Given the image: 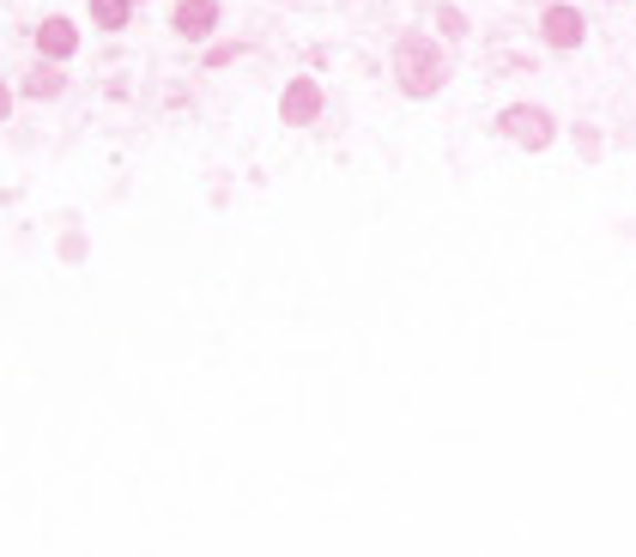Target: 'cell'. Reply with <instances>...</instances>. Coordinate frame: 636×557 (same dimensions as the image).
Wrapping results in <instances>:
<instances>
[{"mask_svg":"<svg viewBox=\"0 0 636 557\" xmlns=\"http://www.w3.org/2000/svg\"><path fill=\"white\" fill-rule=\"evenodd\" d=\"M394 80L407 97H437L449 85V61H443V43L424 31H407L394 43Z\"/></svg>","mask_w":636,"mask_h":557,"instance_id":"6da1fadb","label":"cell"},{"mask_svg":"<svg viewBox=\"0 0 636 557\" xmlns=\"http://www.w3.org/2000/svg\"><path fill=\"white\" fill-rule=\"evenodd\" d=\"M497 134L515 140V146H527V152H545L557 140V122L540 110V103H510V110L497 115Z\"/></svg>","mask_w":636,"mask_h":557,"instance_id":"7a4b0ae2","label":"cell"},{"mask_svg":"<svg viewBox=\"0 0 636 557\" xmlns=\"http://www.w3.org/2000/svg\"><path fill=\"white\" fill-rule=\"evenodd\" d=\"M540 37L552 49H582V43H588V19H582L576 7H564V0H557V7L540 12Z\"/></svg>","mask_w":636,"mask_h":557,"instance_id":"3957f363","label":"cell"},{"mask_svg":"<svg viewBox=\"0 0 636 557\" xmlns=\"http://www.w3.org/2000/svg\"><path fill=\"white\" fill-rule=\"evenodd\" d=\"M321 115V85L309 80V73H297L291 85L279 92V122H291V127H309Z\"/></svg>","mask_w":636,"mask_h":557,"instance_id":"277c9868","label":"cell"},{"mask_svg":"<svg viewBox=\"0 0 636 557\" xmlns=\"http://www.w3.org/2000/svg\"><path fill=\"white\" fill-rule=\"evenodd\" d=\"M37 55L43 61H73L80 55V24L61 19V12H49V19L37 24Z\"/></svg>","mask_w":636,"mask_h":557,"instance_id":"5b68a950","label":"cell"},{"mask_svg":"<svg viewBox=\"0 0 636 557\" xmlns=\"http://www.w3.org/2000/svg\"><path fill=\"white\" fill-rule=\"evenodd\" d=\"M171 24H176L182 43H206V37L218 31V0H176Z\"/></svg>","mask_w":636,"mask_h":557,"instance_id":"8992f818","label":"cell"},{"mask_svg":"<svg viewBox=\"0 0 636 557\" xmlns=\"http://www.w3.org/2000/svg\"><path fill=\"white\" fill-rule=\"evenodd\" d=\"M61 92H68V73H61V61H37L31 80H24V97L49 103V97H61Z\"/></svg>","mask_w":636,"mask_h":557,"instance_id":"52a82bcc","label":"cell"},{"mask_svg":"<svg viewBox=\"0 0 636 557\" xmlns=\"http://www.w3.org/2000/svg\"><path fill=\"white\" fill-rule=\"evenodd\" d=\"M127 19H134V0H91V24L98 31H127Z\"/></svg>","mask_w":636,"mask_h":557,"instance_id":"ba28073f","label":"cell"},{"mask_svg":"<svg viewBox=\"0 0 636 557\" xmlns=\"http://www.w3.org/2000/svg\"><path fill=\"white\" fill-rule=\"evenodd\" d=\"M437 24H443V37H466V19H461V7H437Z\"/></svg>","mask_w":636,"mask_h":557,"instance_id":"9c48e42d","label":"cell"},{"mask_svg":"<svg viewBox=\"0 0 636 557\" xmlns=\"http://www.w3.org/2000/svg\"><path fill=\"white\" fill-rule=\"evenodd\" d=\"M237 55H243V43H213L206 49V68H230Z\"/></svg>","mask_w":636,"mask_h":557,"instance_id":"30bf717a","label":"cell"},{"mask_svg":"<svg viewBox=\"0 0 636 557\" xmlns=\"http://www.w3.org/2000/svg\"><path fill=\"white\" fill-rule=\"evenodd\" d=\"M12 115V92H7V80H0V122Z\"/></svg>","mask_w":636,"mask_h":557,"instance_id":"8fae6325","label":"cell"}]
</instances>
